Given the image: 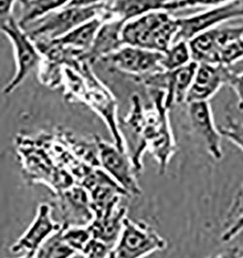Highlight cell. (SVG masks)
Wrapping results in <instances>:
<instances>
[{"label": "cell", "instance_id": "6da1fadb", "mask_svg": "<svg viewBox=\"0 0 243 258\" xmlns=\"http://www.w3.org/2000/svg\"><path fill=\"white\" fill-rule=\"evenodd\" d=\"M189 46L193 61L230 67L243 59V25L214 27L192 38Z\"/></svg>", "mask_w": 243, "mask_h": 258}, {"label": "cell", "instance_id": "7a4b0ae2", "mask_svg": "<svg viewBox=\"0 0 243 258\" xmlns=\"http://www.w3.org/2000/svg\"><path fill=\"white\" fill-rule=\"evenodd\" d=\"M177 31V18L167 11H157L127 22L122 38L124 45L165 52L174 43Z\"/></svg>", "mask_w": 243, "mask_h": 258}, {"label": "cell", "instance_id": "3957f363", "mask_svg": "<svg viewBox=\"0 0 243 258\" xmlns=\"http://www.w3.org/2000/svg\"><path fill=\"white\" fill-rule=\"evenodd\" d=\"M153 110L146 111L144 140L159 164V174H165L167 164L176 151V145L169 125L168 110L165 103V91L150 90Z\"/></svg>", "mask_w": 243, "mask_h": 258}, {"label": "cell", "instance_id": "277c9868", "mask_svg": "<svg viewBox=\"0 0 243 258\" xmlns=\"http://www.w3.org/2000/svg\"><path fill=\"white\" fill-rule=\"evenodd\" d=\"M105 5L66 6L49 14L23 29L34 43L62 38L73 29L96 17H104Z\"/></svg>", "mask_w": 243, "mask_h": 258}, {"label": "cell", "instance_id": "5b68a950", "mask_svg": "<svg viewBox=\"0 0 243 258\" xmlns=\"http://www.w3.org/2000/svg\"><path fill=\"white\" fill-rule=\"evenodd\" d=\"M90 66L89 63L83 61H78L74 66L83 78L81 79L79 75V86L73 90V96L75 94V96L85 101L100 114L110 130L114 144L119 149L127 152L125 140L120 130V122L117 119L115 99L94 77L90 70Z\"/></svg>", "mask_w": 243, "mask_h": 258}, {"label": "cell", "instance_id": "8992f818", "mask_svg": "<svg viewBox=\"0 0 243 258\" xmlns=\"http://www.w3.org/2000/svg\"><path fill=\"white\" fill-rule=\"evenodd\" d=\"M167 246L166 239L151 226L126 218L120 237L107 258H144Z\"/></svg>", "mask_w": 243, "mask_h": 258}, {"label": "cell", "instance_id": "52a82bcc", "mask_svg": "<svg viewBox=\"0 0 243 258\" xmlns=\"http://www.w3.org/2000/svg\"><path fill=\"white\" fill-rule=\"evenodd\" d=\"M1 32L10 40L15 52L16 73L3 89L4 94H11L26 81L32 70L42 62L43 56L35 43L14 17L1 23Z\"/></svg>", "mask_w": 243, "mask_h": 258}, {"label": "cell", "instance_id": "ba28073f", "mask_svg": "<svg viewBox=\"0 0 243 258\" xmlns=\"http://www.w3.org/2000/svg\"><path fill=\"white\" fill-rule=\"evenodd\" d=\"M239 18H243V0H234L221 6L208 8L201 13L177 18L178 31L174 43L178 41L190 42L203 32Z\"/></svg>", "mask_w": 243, "mask_h": 258}, {"label": "cell", "instance_id": "9c48e42d", "mask_svg": "<svg viewBox=\"0 0 243 258\" xmlns=\"http://www.w3.org/2000/svg\"><path fill=\"white\" fill-rule=\"evenodd\" d=\"M199 63L191 61L189 64L171 71H161L136 80L150 90L165 91V103L167 108L173 104L186 103Z\"/></svg>", "mask_w": 243, "mask_h": 258}, {"label": "cell", "instance_id": "30bf717a", "mask_svg": "<svg viewBox=\"0 0 243 258\" xmlns=\"http://www.w3.org/2000/svg\"><path fill=\"white\" fill-rule=\"evenodd\" d=\"M98 160L103 170L127 192L139 195L140 187L136 180V172L127 152L119 149L115 144L96 138Z\"/></svg>", "mask_w": 243, "mask_h": 258}, {"label": "cell", "instance_id": "8fae6325", "mask_svg": "<svg viewBox=\"0 0 243 258\" xmlns=\"http://www.w3.org/2000/svg\"><path fill=\"white\" fill-rule=\"evenodd\" d=\"M164 52L125 45L117 52L103 58L102 61L138 80L164 71L161 64Z\"/></svg>", "mask_w": 243, "mask_h": 258}, {"label": "cell", "instance_id": "7c38bea8", "mask_svg": "<svg viewBox=\"0 0 243 258\" xmlns=\"http://www.w3.org/2000/svg\"><path fill=\"white\" fill-rule=\"evenodd\" d=\"M63 228L64 226L61 223L54 220L51 206L46 203L40 204L34 220L26 232L11 246V251L34 255L41 245Z\"/></svg>", "mask_w": 243, "mask_h": 258}, {"label": "cell", "instance_id": "4fadbf2b", "mask_svg": "<svg viewBox=\"0 0 243 258\" xmlns=\"http://www.w3.org/2000/svg\"><path fill=\"white\" fill-rule=\"evenodd\" d=\"M188 116L193 131L205 142L208 154L215 160L223 158L222 134L216 127L208 101L188 104Z\"/></svg>", "mask_w": 243, "mask_h": 258}, {"label": "cell", "instance_id": "5bb4252c", "mask_svg": "<svg viewBox=\"0 0 243 258\" xmlns=\"http://www.w3.org/2000/svg\"><path fill=\"white\" fill-rule=\"evenodd\" d=\"M232 71L223 65L199 63L186 103L208 101L224 86L228 85Z\"/></svg>", "mask_w": 243, "mask_h": 258}, {"label": "cell", "instance_id": "9a60e30c", "mask_svg": "<svg viewBox=\"0 0 243 258\" xmlns=\"http://www.w3.org/2000/svg\"><path fill=\"white\" fill-rule=\"evenodd\" d=\"M125 24V22L114 18L104 20L90 50L81 55L78 60L91 65L120 50L125 46L122 38Z\"/></svg>", "mask_w": 243, "mask_h": 258}, {"label": "cell", "instance_id": "2e32d148", "mask_svg": "<svg viewBox=\"0 0 243 258\" xmlns=\"http://www.w3.org/2000/svg\"><path fill=\"white\" fill-rule=\"evenodd\" d=\"M173 0H113L105 5L108 19L125 23L157 11H173Z\"/></svg>", "mask_w": 243, "mask_h": 258}, {"label": "cell", "instance_id": "e0dca14e", "mask_svg": "<svg viewBox=\"0 0 243 258\" xmlns=\"http://www.w3.org/2000/svg\"><path fill=\"white\" fill-rule=\"evenodd\" d=\"M118 202L108 207L101 216L94 217L88 225L93 239L113 248L123 229L126 209L118 206Z\"/></svg>", "mask_w": 243, "mask_h": 258}, {"label": "cell", "instance_id": "ac0fdd59", "mask_svg": "<svg viewBox=\"0 0 243 258\" xmlns=\"http://www.w3.org/2000/svg\"><path fill=\"white\" fill-rule=\"evenodd\" d=\"M104 17H96L78 26L62 38L53 40L76 53L78 58L90 50L96 33L103 24Z\"/></svg>", "mask_w": 243, "mask_h": 258}, {"label": "cell", "instance_id": "d6986e66", "mask_svg": "<svg viewBox=\"0 0 243 258\" xmlns=\"http://www.w3.org/2000/svg\"><path fill=\"white\" fill-rule=\"evenodd\" d=\"M71 0H28L19 1L21 15L18 24L22 28L36 22L39 19L68 6Z\"/></svg>", "mask_w": 243, "mask_h": 258}, {"label": "cell", "instance_id": "ffe728a7", "mask_svg": "<svg viewBox=\"0 0 243 258\" xmlns=\"http://www.w3.org/2000/svg\"><path fill=\"white\" fill-rule=\"evenodd\" d=\"M63 229L50 237L34 254L36 258H72L77 251L63 237Z\"/></svg>", "mask_w": 243, "mask_h": 258}, {"label": "cell", "instance_id": "44dd1931", "mask_svg": "<svg viewBox=\"0 0 243 258\" xmlns=\"http://www.w3.org/2000/svg\"><path fill=\"white\" fill-rule=\"evenodd\" d=\"M192 59L189 42L178 41L173 43L167 52H164L162 59V68L165 71H171L189 64Z\"/></svg>", "mask_w": 243, "mask_h": 258}, {"label": "cell", "instance_id": "7402d4cb", "mask_svg": "<svg viewBox=\"0 0 243 258\" xmlns=\"http://www.w3.org/2000/svg\"><path fill=\"white\" fill-rule=\"evenodd\" d=\"M63 237L64 240L71 245L77 253H82L93 239L89 226H70L63 228Z\"/></svg>", "mask_w": 243, "mask_h": 258}, {"label": "cell", "instance_id": "603a6c76", "mask_svg": "<svg viewBox=\"0 0 243 258\" xmlns=\"http://www.w3.org/2000/svg\"><path fill=\"white\" fill-rule=\"evenodd\" d=\"M223 137L238 147L243 152V123L228 116L225 125L219 128Z\"/></svg>", "mask_w": 243, "mask_h": 258}, {"label": "cell", "instance_id": "cb8c5ba5", "mask_svg": "<svg viewBox=\"0 0 243 258\" xmlns=\"http://www.w3.org/2000/svg\"><path fill=\"white\" fill-rule=\"evenodd\" d=\"M234 0H183L175 6V11L191 7H217Z\"/></svg>", "mask_w": 243, "mask_h": 258}, {"label": "cell", "instance_id": "d4e9b609", "mask_svg": "<svg viewBox=\"0 0 243 258\" xmlns=\"http://www.w3.org/2000/svg\"><path fill=\"white\" fill-rule=\"evenodd\" d=\"M228 86H230V88L235 92L237 98H238V103L237 107L240 111H243V72L236 74V73H232L231 77Z\"/></svg>", "mask_w": 243, "mask_h": 258}, {"label": "cell", "instance_id": "484cf974", "mask_svg": "<svg viewBox=\"0 0 243 258\" xmlns=\"http://www.w3.org/2000/svg\"><path fill=\"white\" fill-rule=\"evenodd\" d=\"M19 0H0V18L1 23L13 18L14 6Z\"/></svg>", "mask_w": 243, "mask_h": 258}, {"label": "cell", "instance_id": "4316f807", "mask_svg": "<svg viewBox=\"0 0 243 258\" xmlns=\"http://www.w3.org/2000/svg\"><path fill=\"white\" fill-rule=\"evenodd\" d=\"M113 0H71L69 6H90V5H99L106 4Z\"/></svg>", "mask_w": 243, "mask_h": 258}, {"label": "cell", "instance_id": "83f0119b", "mask_svg": "<svg viewBox=\"0 0 243 258\" xmlns=\"http://www.w3.org/2000/svg\"><path fill=\"white\" fill-rule=\"evenodd\" d=\"M213 258H237V252L235 250L232 251H229V252H225L222 254H219L216 257Z\"/></svg>", "mask_w": 243, "mask_h": 258}, {"label": "cell", "instance_id": "f1b7e54d", "mask_svg": "<svg viewBox=\"0 0 243 258\" xmlns=\"http://www.w3.org/2000/svg\"><path fill=\"white\" fill-rule=\"evenodd\" d=\"M174 2H173V11H175V6H176V4L177 3H179L181 1H183V0H173Z\"/></svg>", "mask_w": 243, "mask_h": 258}, {"label": "cell", "instance_id": "f546056e", "mask_svg": "<svg viewBox=\"0 0 243 258\" xmlns=\"http://www.w3.org/2000/svg\"><path fill=\"white\" fill-rule=\"evenodd\" d=\"M20 258H36L34 255H32V254H25L24 256H22V257Z\"/></svg>", "mask_w": 243, "mask_h": 258}, {"label": "cell", "instance_id": "4dcf8cb0", "mask_svg": "<svg viewBox=\"0 0 243 258\" xmlns=\"http://www.w3.org/2000/svg\"><path fill=\"white\" fill-rule=\"evenodd\" d=\"M19 1H21V0H19ZM24 1H28V0H24Z\"/></svg>", "mask_w": 243, "mask_h": 258}, {"label": "cell", "instance_id": "1f68e13d", "mask_svg": "<svg viewBox=\"0 0 243 258\" xmlns=\"http://www.w3.org/2000/svg\"><path fill=\"white\" fill-rule=\"evenodd\" d=\"M239 258H243V257H239Z\"/></svg>", "mask_w": 243, "mask_h": 258}]
</instances>
